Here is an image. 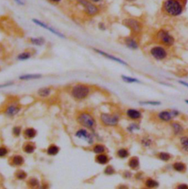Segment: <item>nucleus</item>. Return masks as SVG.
<instances>
[{
  "instance_id": "1",
  "label": "nucleus",
  "mask_w": 188,
  "mask_h": 189,
  "mask_svg": "<svg viewBox=\"0 0 188 189\" xmlns=\"http://www.w3.org/2000/svg\"><path fill=\"white\" fill-rule=\"evenodd\" d=\"M187 0H163L162 12L167 16L177 17L184 11Z\"/></svg>"
},
{
  "instance_id": "2",
  "label": "nucleus",
  "mask_w": 188,
  "mask_h": 189,
  "mask_svg": "<svg viewBox=\"0 0 188 189\" xmlns=\"http://www.w3.org/2000/svg\"><path fill=\"white\" fill-rule=\"evenodd\" d=\"M76 2L82 7L84 13L88 16L94 17L99 15L100 13V8L99 5L89 0H76Z\"/></svg>"
},
{
  "instance_id": "3",
  "label": "nucleus",
  "mask_w": 188,
  "mask_h": 189,
  "mask_svg": "<svg viewBox=\"0 0 188 189\" xmlns=\"http://www.w3.org/2000/svg\"><path fill=\"white\" fill-rule=\"evenodd\" d=\"M156 41L164 46L170 47L175 44V38L169 31L166 29H160L156 32Z\"/></svg>"
},
{
  "instance_id": "4",
  "label": "nucleus",
  "mask_w": 188,
  "mask_h": 189,
  "mask_svg": "<svg viewBox=\"0 0 188 189\" xmlns=\"http://www.w3.org/2000/svg\"><path fill=\"white\" fill-rule=\"evenodd\" d=\"M122 24L127 27L135 35H139L143 30V24L140 20L136 18H124Z\"/></svg>"
},
{
  "instance_id": "5",
  "label": "nucleus",
  "mask_w": 188,
  "mask_h": 189,
  "mask_svg": "<svg viewBox=\"0 0 188 189\" xmlns=\"http://www.w3.org/2000/svg\"><path fill=\"white\" fill-rule=\"evenodd\" d=\"M90 88L85 85H76L72 89V95L76 99H83L88 96Z\"/></svg>"
},
{
  "instance_id": "6",
  "label": "nucleus",
  "mask_w": 188,
  "mask_h": 189,
  "mask_svg": "<svg viewBox=\"0 0 188 189\" xmlns=\"http://www.w3.org/2000/svg\"><path fill=\"white\" fill-rule=\"evenodd\" d=\"M77 122L86 128H93L96 124L94 118L88 113H82L77 118Z\"/></svg>"
},
{
  "instance_id": "7",
  "label": "nucleus",
  "mask_w": 188,
  "mask_h": 189,
  "mask_svg": "<svg viewBox=\"0 0 188 189\" xmlns=\"http://www.w3.org/2000/svg\"><path fill=\"white\" fill-rule=\"evenodd\" d=\"M150 54L156 60H163L168 57V51L163 46H154L150 49Z\"/></svg>"
},
{
  "instance_id": "8",
  "label": "nucleus",
  "mask_w": 188,
  "mask_h": 189,
  "mask_svg": "<svg viewBox=\"0 0 188 189\" xmlns=\"http://www.w3.org/2000/svg\"><path fill=\"white\" fill-rule=\"evenodd\" d=\"M101 121L102 123L108 127H115L119 122V116L115 114L102 113L101 115Z\"/></svg>"
},
{
  "instance_id": "9",
  "label": "nucleus",
  "mask_w": 188,
  "mask_h": 189,
  "mask_svg": "<svg viewBox=\"0 0 188 189\" xmlns=\"http://www.w3.org/2000/svg\"><path fill=\"white\" fill-rule=\"evenodd\" d=\"M179 115V111L176 110H162L157 114V118L164 122H169Z\"/></svg>"
},
{
  "instance_id": "10",
  "label": "nucleus",
  "mask_w": 188,
  "mask_h": 189,
  "mask_svg": "<svg viewBox=\"0 0 188 189\" xmlns=\"http://www.w3.org/2000/svg\"><path fill=\"white\" fill-rule=\"evenodd\" d=\"M32 22H33L34 24H35L36 25H38V26L43 28V29L47 30L49 31L50 32H52V34L55 35L56 36L59 37V38H66V37H65V35H64L63 33H62V32H60V31H58V30L55 29L54 27H51L50 25H47V24L45 23V22H42V21H41V20L38 19V18H32Z\"/></svg>"
},
{
  "instance_id": "11",
  "label": "nucleus",
  "mask_w": 188,
  "mask_h": 189,
  "mask_svg": "<svg viewBox=\"0 0 188 189\" xmlns=\"http://www.w3.org/2000/svg\"><path fill=\"white\" fill-rule=\"evenodd\" d=\"M93 51H95V52H96V53L99 54V55H102V56L105 57V58H108V59L111 60H113V61H115V62L119 63H120V64H122V65H124V66H127V63L125 62L124 60H123L120 59V58H116V57L113 56V55H110V54L109 53H107V52H104V51L102 50H100V49H96V48H93Z\"/></svg>"
},
{
  "instance_id": "12",
  "label": "nucleus",
  "mask_w": 188,
  "mask_h": 189,
  "mask_svg": "<svg viewBox=\"0 0 188 189\" xmlns=\"http://www.w3.org/2000/svg\"><path fill=\"white\" fill-rule=\"evenodd\" d=\"M124 44L129 49L132 50H136L139 48V44L137 41L133 36H128L124 38Z\"/></svg>"
},
{
  "instance_id": "13",
  "label": "nucleus",
  "mask_w": 188,
  "mask_h": 189,
  "mask_svg": "<svg viewBox=\"0 0 188 189\" xmlns=\"http://www.w3.org/2000/svg\"><path fill=\"white\" fill-rule=\"evenodd\" d=\"M170 127H171L172 130H173V134L176 136H182V135L183 134L184 131V127L179 122H172L171 123H170Z\"/></svg>"
},
{
  "instance_id": "14",
  "label": "nucleus",
  "mask_w": 188,
  "mask_h": 189,
  "mask_svg": "<svg viewBox=\"0 0 188 189\" xmlns=\"http://www.w3.org/2000/svg\"><path fill=\"white\" fill-rule=\"evenodd\" d=\"M76 136L77 138H79L86 140L89 143H93V139L92 136L90 134H89L85 130H82H82H78L76 133Z\"/></svg>"
},
{
  "instance_id": "15",
  "label": "nucleus",
  "mask_w": 188,
  "mask_h": 189,
  "mask_svg": "<svg viewBox=\"0 0 188 189\" xmlns=\"http://www.w3.org/2000/svg\"><path fill=\"white\" fill-rule=\"evenodd\" d=\"M126 116L132 120H139L142 117V113L140 110L136 109H128L126 110Z\"/></svg>"
},
{
  "instance_id": "16",
  "label": "nucleus",
  "mask_w": 188,
  "mask_h": 189,
  "mask_svg": "<svg viewBox=\"0 0 188 189\" xmlns=\"http://www.w3.org/2000/svg\"><path fill=\"white\" fill-rule=\"evenodd\" d=\"M179 143L182 150L188 153V135H182L179 138Z\"/></svg>"
},
{
  "instance_id": "17",
  "label": "nucleus",
  "mask_w": 188,
  "mask_h": 189,
  "mask_svg": "<svg viewBox=\"0 0 188 189\" xmlns=\"http://www.w3.org/2000/svg\"><path fill=\"white\" fill-rule=\"evenodd\" d=\"M20 109L21 108L16 105H11L7 107L6 110H5V113H6L8 116L12 117V116H14L19 112Z\"/></svg>"
},
{
  "instance_id": "18",
  "label": "nucleus",
  "mask_w": 188,
  "mask_h": 189,
  "mask_svg": "<svg viewBox=\"0 0 188 189\" xmlns=\"http://www.w3.org/2000/svg\"><path fill=\"white\" fill-rule=\"evenodd\" d=\"M140 143L145 148H149L153 145V140L149 136H143L140 139Z\"/></svg>"
},
{
  "instance_id": "19",
  "label": "nucleus",
  "mask_w": 188,
  "mask_h": 189,
  "mask_svg": "<svg viewBox=\"0 0 188 189\" xmlns=\"http://www.w3.org/2000/svg\"><path fill=\"white\" fill-rule=\"evenodd\" d=\"M173 169L177 172H184L186 171V165L182 162H176L173 164Z\"/></svg>"
},
{
  "instance_id": "20",
  "label": "nucleus",
  "mask_w": 188,
  "mask_h": 189,
  "mask_svg": "<svg viewBox=\"0 0 188 189\" xmlns=\"http://www.w3.org/2000/svg\"><path fill=\"white\" fill-rule=\"evenodd\" d=\"M129 167L132 169H136L140 166V160L137 157H132L129 159L128 163Z\"/></svg>"
},
{
  "instance_id": "21",
  "label": "nucleus",
  "mask_w": 188,
  "mask_h": 189,
  "mask_svg": "<svg viewBox=\"0 0 188 189\" xmlns=\"http://www.w3.org/2000/svg\"><path fill=\"white\" fill-rule=\"evenodd\" d=\"M145 186L148 188H156L159 187V183L154 179L149 178L145 182Z\"/></svg>"
},
{
  "instance_id": "22",
  "label": "nucleus",
  "mask_w": 188,
  "mask_h": 189,
  "mask_svg": "<svg viewBox=\"0 0 188 189\" xmlns=\"http://www.w3.org/2000/svg\"><path fill=\"white\" fill-rule=\"evenodd\" d=\"M96 160L99 164L105 165L108 163V161H109V157H107V155L102 153V154H98V155L96 156Z\"/></svg>"
},
{
  "instance_id": "23",
  "label": "nucleus",
  "mask_w": 188,
  "mask_h": 189,
  "mask_svg": "<svg viewBox=\"0 0 188 189\" xmlns=\"http://www.w3.org/2000/svg\"><path fill=\"white\" fill-rule=\"evenodd\" d=\"M31 44H32L33 45H35V46H43V45L45 44V39L42 37H38V38H31L29 39Z\"/></svg>"
},
{
  "instance_id": "24",
  "label": "nucleus",
  "mask_w": 188,
  "mask_h": 189,
  "mask_svg": "<svg viewBox=\"0 0 188 189\" xmlns=\"http://www.w3.org/2000/svg\"><path fill=\"white\" fill-rule=\"evenodd\" d=\"M60 151V149L59 147H58V146H56V145H50V146H49V148H48V150H47V153H48V155H56L58 154V152H59Z\"/></svg>"
},
{
  "instance_id": "25",
  "label": "nucleus",
  "mask_w": 188,
  "mask_h": 189,
  "mask_svg": "<svg viewBox=\"0 0 188 189\" xmlns=\"http://www.w3.org/2000/svg\"><path fill=\"white\" fill-rule=\"evenodd\" d=\"M13 164L15 166H21L25 163V159L21 155H15L12 159Z\"/></svg>"
},
{
  "instance_id": "26",
  "label": "nucleus",
  "mask_w": 188,
  "mask_h": 189,
  "mask_svg": "<svg viewBox=\"0 0 188 189\" xmlns=\"http://www.w3.org/2000/svg\"><path fill=\"white\" fill-rule=\"evenodd\" d=\"M51 93V89L49 88H41L38 90V94L41 97H46Z\"/></svg>"
},
{
  "instance_id": "27",
  "label": "nucleus",
  "mask_w": 188,
  "mask_h": 189,
  "mask_svg": "<svg viewBox=\"0 0 188 189\" xmlns=\"http://www.w3.org/2000/svg\"><path fill=\"white\" fill-rule=\"evenodd\" d=\"M37 131L34 128H27L25 131V136L28 138H33L36 136Z\"/></svg>"
},
{
  "instance_id": "28",
  "label": "nucleus",
  "mask_w": 188,
  "mask_h": 189,
  "mask_svg": "<svg viewBox=\"0 0 188 189\" xmlns=\"http://www.w3.org/2000/svg\"><path fill=\"white\" fill-rule=\"evenodd\" d=\"M41 77V74H26L19 77L21 80H29V79H35Z\"/></svg>"
},
{
  "instance_id": "29",
  "label": "nucleus",
  "mask_w": 188,
  "mask_h": 189,
  "mask_svg": "<svg viewBox=\"0 0 188 189\" xmlns=\"http://www.w3.org/2000/svg\"><path fill=\"white\" fill-rule=\"evenodd\" d=\"M170 157H171L170 155L168 152H159L158 154V158L162 161H169L170 160Z\"/></svg>"
},
{
  "instance_id": "30",
  "label": "nucleus",
  "mask_w": 188,
  "mask_h": 189,
  "mask_svg": "<svg viewBox=\"0 0 188 189\" xmlns=\"http://www.w3.org/2000/svg\"><path fill=\"white\" fill-rule=\"evenodd\" d=\"M35 150V146L34 144H32V143H26V144L24 146V151H25V152L28 153V154H31V153L34 152Z\"/></svg>"
},
{
  "instance_id": "31",
  "label": "nucleus",
  "mask_w": 188,
  "mask_h": 189,
  "mask_svg": "<svg viewBox=\"0 0 188 189\" xmlns=\"http://www.w3.org/2000/svg\"><path fill=\"white\" fill-rule=\"evenodd\" d=\"M117 155H118V156H119L120 158L124 159L129 157V152L127 150L122 148V149H120L119 151L117 152Z\"/></svg>"
},
{
  "instance_id": "32",
  "label": "nucleus",
  "mask_w": 188,
  "mask_h": 189,
  "mask_svg": "<svg viewBox=\"0 0 188 189\" xmlns=\"http://www.w3.org/2000/svg\"><path fill=\"white\" fill-rule=\"evenodd\" d=\"M31 56H32V55H31L30 52H22V53L19 54V55H18V57H17V58H18V60H26L29 59V58H31Z\"/></svg>"
},
{
  "instance_id": "33",
  "label": "nucleus",
  "mask_w": 188,
  "mask_h": 189,
  "mask_svg": "<svg viewBox=\"0 0 188 189\" xmlns=\"http://www.w3.org/2000/svg\"><path fill=\"white\" fill-rule=\"evenodd\" d=\"M93 152L96 154H102L105 152V147L102 144H97L93 147Z\"/></svg>"
},
{
  "instance_id": "34",
  "label": "nucleus",
  "mask_w": 188,
  "mask_h": 189,
  "mask_svg": "<svg viewBox=\"0 0 188 189\" xmlns=\"http://www.w3.org/2000/svg\"><path fill=\"white\" fill-rule=\"evenodd\" d=\"M122 79H123L124 82H127V83H134V82H140L139 79H136V78L131 77L125 76V75H122L121 76Z\"/></svg>"
},
{
  "instance_id": "35",
  "label": "nucleus",
  "mask_w": 188,
  "mask_h": 189,
  "mask_svg": "<svg viewBox=\"0 0 188 189\" xmlns=\"http://www.w3.org/2000/svg\"><path fill=\"white\" fill-rule=\"evenodd\" d=\"M27 184L30 188H36L39 185V181L36 178H30L28 180Z\"/></svg>"
},
{
  "instance_id": "36",
  "label": "nucleus",
  "mask_w": 188,
  "mask_h": 189,
  "mask_svg": "<svg viewBox=\"0 0 188 189\" xmlns=\"http://www.w3.org/2000/svg\"><path fill=\"white\" fill-rule=\"evenodd\" d=\"M140 129V126L137 123H131L128 126L127 130L130 133H132L135 130H138Z\"/></svg>"
},
{
  "instance_id": "37",
  "label": "nucleus",
  "mask_w": 188,
  "mask_h": 189,
  "mask_svg": "<svg viewBox=\"0 0 188 189\" xmlns=\"http://www.w3.org/2000/svg\"><path fill=\"white\" fill-rule=\"evenodd\" d=\"M15 177L16 178H18V180H24L27 177L26 172H25L22 170H18L16 173H15Z\"/></svg>"
},
{
  "instance_id": "38",
  "label": "nucleus",
  "mask_w": 188,
  "mask_h": 189,
  "mask_svg": "<svg viewBox=\"0 0 188 189\" xmlns=\"http://www.w3.org/2000/svg\"><path fill=\"white\" fill-rule=\"evenodd\" d=\"M115 169L112 166H107L105 169V174L107 175H112L113 174H115Z\"/></svg>"
},
{
  "instance_id": "39",
  "label": "nucleus",
  "mask_w": 188,
  "mask_h": 189,
  "mask_svg": "<svg viewBox=\"0 0 188 189\" xmlns=\"http://www.w3.org/2000/svg\"><path fill=\"white\" fill-rule=\"evenodd\" d=\"M140 104L141 105H152V106H156L160 105V102H156V101H146V102H140Z\"/></svg>"
},
{
  "instance_id": "40",
  "label": "nucleus",
  "mask_w": 188,
  "mask_h": 189,
  "mask_svg": "<svg viewBox=\"0 0 188 189\" xmlns=\"http://www.w3.org/2000/svg\"><path fill=\"white\" fill-rule=\"evenodd\" d=\"M8 150H7L5 147H3V146L0 147V157H5V156L8 154Z\"/></svg>"
},
{
  "instance_id": "41",
  "label": "nucleus",
  "mask_w": 188,
  "mask_h": 189,
  "mask_svg": "<svg viewBox=\"0 0 188 189\" xmlns=\"http://www.w3.org/2000/svg\"><path fill=\"white\" fill-rule=\"evenodd\" d=\"M21 129L20 127H15L13 128V134L15 136H19L20 133H21Z\"/></svg>"
},
{
  "instance_id": "42",
  "label": "nucleus",
  "mask_w": 188,
  "mask_h": 189,
  "mask_svg": "<svg viewBox=\"0 0 188 189\" xmlns=\"http://www.w3.org/2000/svg\"><path fill=\"white\" fill-rule=\"evenodd\" d=\"M14 2L18 5H20V6H24V5H25V0H14Z\"/></svg>"
},
{
  "instance_id": "43",
  "label": "nucleus",
  "mask_w": 188,
  "mask_h": 189,
  "mask_svg": "<svg viewBox=\"0 0 188 189\" xmlns=\"http://www.w3.org/2000/svg\"><path fill=\"white\" fill-rule=\"evenodd\" d=\"M12 85H13V82H7V83L5 84H1V85H0V89H3V88L8 87V86H12Z\"/></svg>"
},
{
  "instance_id": "44",
  "label": "nucleus",
  "mask_w": 188,
  "mask_h": 189,
  "mask_svg": "<svg viewBox=\"0 0 188 189\" xmlns=\"http://www.w3.org/2000/svg\"><path fill=\"white\" fill-rule=\"evenodd\" d=\"M123 176L124 177V178L129 179V178H131V177H132V174H131V172H129V171H126L123 173Z\"/></svg>"
},
{
  "instance_id": "45",
  "label": "nucleus",
  "mask_w": 188,
  "mask_h": 189,
  "mask_svg": "<svg viewBox=\"0 0 188 189\" xmlns=\"http://www.w3.org/2000/svg\"><path fill=\"white\" fill-rule=\"evenodd\" d=\"M177 188L179 189H187L188 188V185L186 184H179L177 185Z\"/></svg>"
},
{
  "instance_id": "46",
  "label": "nucleus",
  "mask_w": 188,
  "mask_h": 189,
  "mask_svg": "<svg viewBox=\"0 0 188 189\" xmlns=\"http://www.w3.org/2000/svg\"><path fill=\"white\" fill-rule=\"evenodd\" d=\"M99 28L101 30H106V26H105V25L104 23L100 22V23L99 24Z\"/></svg>"
},
{
  "instance_id": "47",
  "label": "nucleus",
  "mask_w": 188,
  "mask_h": 189,
  "mask_svg": "<svg viewBox=\"0 0 188 189\" xmlns=\"http://www.w3.org/2000/svg\"><path fill=\"white\" fill-rule=\"evenodd\" d=\"M48 1L51 3L55 4V5H58V4H60L62 2V0H48Z\"/></svg>"
},
{
  "instance_id": "48",
  "label": "nucleus",
  "mask_w": 188,
  "mask_h": 189,
  "mask_svg": "<svg viewBox=\"0 0 188 189\" xmlns=\"http://www.w3.org/2000/svg\"><path fill=\"white\" fill-rule=\"evenodd\" d=\"M179 82L181 84V85H182V86H185V87L188 88V82H185V81H182V80L179 81Z\"/></svg>"
},
{
  "instance_id": "49",
  "label": "nucleus",
  "mask_w": 188,
  "mask_h": 189,
  "mask_svg": "<svg viewBox=\"0 0 188 189\" xmlns=\"http://www.w3.org/2000/svg\"><path fill=\"white\" fill-rule=\"evenodd\" d=\"M89 1H90V2H93V3H95V4H99V3H102V2H103L104 0H89Z\"/></svg>"
},
{
  "instance_id": "50",
  "label": "nucleus",
  "mask_w": 188,
  "mask_h": 189,
  "mask_svg": "<svg viewBox=\"0 0 188 189\" xmlns=\"http://www.w3.org/2000/svg\"><path fill=\"white\" fill-rule=\"evenodd\" d=\"M126 1H127V2H135L136 0H126Z\"/></svg>"
},
{
  "instance_id": "51",
  "label": "nucleus",
  "mask_w": 188,
  "mask_h": 189,
  "mask_svg": "<svg viewBox=\"0 0 188 189\" xmlns=\"http://www.w3.org/2000/svg\"><path fill=\"white\" fill-rule=\"evenodd\" d=\"M185 102H186L187 104H188V99H186V100H185Z\"/></svg>"
}]
</instances>
